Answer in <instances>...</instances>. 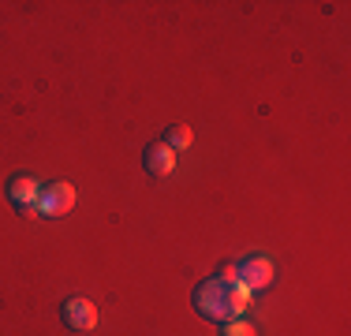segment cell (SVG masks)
<instances>
[{
	"instance_id": "8992f818",
	"label": "cell",
	"mask_w": 351,
	"mask_h": 336,
	"mask_svg": "<svg viewBox=\"0 0 351 336\" xmlns=\"http://www.w3.org/2000/svg\"><path fill=\"white\" fill-rule=\"evenodd\" d=\"M172 168H176V149H169L165 142L146 146V172L149 176H169Z\"/></svg>"
},
{
	"instance_id": "277c9868",
	"label": "cell",
	"mask_w": 351,
	"mask_h": 336,
	"mask_svg": "<svg viewBox=\"0 0 351 336\" xmlns=\"http://www.w3.org/2000/svg\"><path fill=\"white\" fill-rule=\"evenodd\" d=\"M60 314H64V325L75 329V333H94L97 329V307L90 299H82V296H75V299L64 302Z\"/></svg>"
},
{
	"instance_id": "ba28073f",
	"label": "cell",
	"mask_w": 351,
	"mask_h": 336,
	"mask_svg": "<svg viewBox=\"0 0 351 336\" xmlns=\"http://www.w3.org/2000/svg\"><path fill=\"white\" fill-rule=\"evenodd\" d=\"M221 336H258V329L250 322H243V317H232V322H224Z\"/></svg>"
},
{
	"instance_id": "3957f363",
	"label": "cell",
	"mask_w": 351,
	"mask_h": 336,
	"mask_svg": "<svg viewBox=\"0 0 351 336\" xmlns=\"http://www.w3.org/2000/svg\"><path fill=\"white\" fill-rule=\"evenodd\" d=\"M75 206V187L71 183H49V187H41V202H38V213L41 217H64L71 213Z\"/></svg>"
},
{
	"instance_id": "5b68a950",
	"label": "cell",
	"mask_w": 351,
	"mask_h": 336,
	"mask_svg": "<svg viewBox=\"0 0 351 336\" xmlns=\"http://www.w3.org/2000/svg\"><path fill=\"white\" fill-rule=\"evenodd\" d=\"M273 276H277V265H273L269 258H247L243 265H236V280L243 284L247 291H254V288H269Z\"/></svg>"
},
{
	"instance_id": "9c48e42d",
	"label": "cell",
	"mask_w": 351,
	"mask_h": 336,
	"mask_svg": "<svg viewBox=\"0 0 351 336\" xmlns=\"http://www.w3.org/2000/svg\"><path fill=\"white\" fill-rule=\"evenodd\" d=\"M217 280H224V284H236V265H221V276Z\"/></svg>"
},
{
	"instance_id": "6da1fadb",
	"label": "cell",
	"mask_w": 351,
	"mask_h": 336,
	"mask_svg": "<svg viewBox=\"0 0 351 336\" xmlns=\"http://www.w3.org/2000/svg\"><path fill=\"white\" fill-rule=\"evenodd\" d=\"M250 307V291L243 284H224V280H202L195 288V310L206 317V322H232V317H239L243 310Z\"/></svg>"
},
{
	"instance_id": "52a82bcc",
	"label": "cell",
	"mask_w": 351,
	"mask_h": 336,
	"mask_svg": "<svg viewBox=\"0 0 351 336\" xmlns=\"http://www.w3.org/2000/svg\"><path fill=\"white\" fill-rule=\"evenodd\" d=\"M169 149H187L191 146V128L187 123H176V128H169V142H165Z\"/></svg>"
},
{
	"instance_id": "7a4b0ae2",
	"label": "cell",
	"mask_w": 351,
	"mask_h": 336,
	"mask_svg": "<svg viewBox=\"0 0 351 336\" xmlns=\"http://www.w3.org/2000/svg\"><path fill=\"white\" fill-rule=\"evenodd\" d=\"M8 202H12L15 209H19L23 217H34L38 213V202H41V183L34 176H12L8 180Z\"/></svg>"
}]
</instances>
